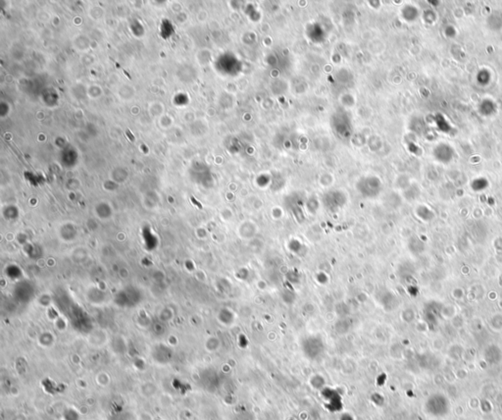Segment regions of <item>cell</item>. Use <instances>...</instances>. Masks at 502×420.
Listing matches in <instances>:
<instances>
[{
    "label": "cell",
    "mask_w": 502,
    "mask_h": 420,
    "mask_svg": "<svg viewBox=\"0 0 502 420\" xmlns=\"http://www.w3.org/2000/svg\"><path fill=\"white\" fill-rule=\"evenodd\" d=\"M126 134H127V136L129 137V139L132 140V141H134V140H135V137H134V135L131 133V131H130V130H127V131H126Z\"/></svg>",
    "instance_id": "cell-2"
},
{
    "label": "cell",
    "mask_w": 502,
    "mask_h": 420,
    "mask_svg": "<svg viewBox=\"0 0 502 420\" xmlns=\"http://www.w3.org/2000/svg\"><path fill=\"white\" fill-rule=\"evenodd\" d=\"M425 411L433 417H444L451 411V403L442 394H433L425 403Z\"/></svg>",
    "instance_id": "cell-1"
}]
</instances>
